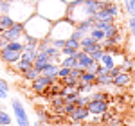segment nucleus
Masks as SVG:
<instances>
[{
	"mask_svg": "<svg viewBox=\"0 0 135 126\" xmlns=\"http://www.w3.org/2000/svg\"><path fill=\"white\" fill-rule=\"evenodd\" d=\"M58 81V77H49V76H38L34 81H32V90L36 92V94H43V90L49 86L51 83H56Z\"/></svg>",
	"mask_w": 135,
	"mask_h": 126,
	"instance_id": "f257e3e1",
	"label": "nucleus"
},
{
	"mask_svg": "<svg viewBox=\"0 0 135 126\" xmlns=\"http://www.w3.org/2000/svg\"><path fill=\"white\" fill-rule=\"evenodd\" d=\"M13 110H15V115H16V123L18 126H29V119H27V114H25V110H23V106L18 99H13Z\"/></svg>",
	"mask_w": 135,
	"mask_h": 126,
	"instance_id": "f03ea898",
	"label": "nucleus"
},
{
	"mask_svg": "<svg viewBox=\"0 0 135 126\" xmlns=\"http://www.w3.org/2000/svg\"><path fill=\"white\" fill-rule=\"evenodd\" d=\"M22 32H23V23H13L11 27H7V29L4 31V36H6L9 42H16L22 36Z\"/></svg>",
	"mask_w": 135,
	"mask_h": 126,
	"instance_id": "7ed1b4c3",
	"label": "nucleus"
},
{
	"mask_svg": "<svg viewBox=\"0 0 135 126\" xmlns=\"http://www.w3.org/2000/svg\"><path fill=\"white\" fill-rule=\"evenodd\" d=\"M20 56H22V51H15V49H7V47L0 49V58L6 63H16L20 60Z\"/></svg>",
	"mask_w": 135,
	"mask_h": 126,
	"instance_id": "20e7f679",
	"label": "nucleus"
},
{
	"mask_svg": "<svg viewBox=\"0 0 135 126\" xmlns=\"http://www.w3.org/2000/svg\"><path fill=\"white\" fill-rule=\"evenodd\" d=\"M86 108H88V112H90V114L101 115L103 112L108 110V103H106V101H94V99H90V101L86 103Z\"/></svg>",
	"mask_w": 135,
	"mask_h": 126,
	"instance_id": "39448f33",
	"label": "nucleus"
},
{
	"mask_svg": "<svg viewBox=\"0 0 135 126\" xmlns=\"http://www.w3.org/2000/svg\"><path fill=\"white\" fill-rule=\"evenodd\" d=\"M88 114H90V112H88L86 106H79V105H78L72 112H69L67 115H69V119H72V121H83V119L88 117Z\"/></svg>",
	"mask_w": 135,
	"mask_h": 126,
	"instance_id": "423d86ee",
	"label": "nucleus"
},
{
	"mask_svg": "<svg viewBox=\"0 0 135 126\" xmlns=\"http://www.w3.org/2000/svg\"><path fill=\"white\" fill-rule=\"evenodd\" d=\"M49 61H51V60H49V54L45 52V51H36V58H34V61H32V67L38 69V70H42Z\"/></svg>",
	"mask_w": 135,
	"mask_h": 126,
	"instance_id": "0eeeda50",
	"label": "nucleus"
},
{
	"mask_svg": "<svg viewBox=\"0 0 135 126\" xmlns=\"http://www.w3.org/2000/svg\"><path fill=\"white\" fill-rule=\"evenodd\" d=\"M112 83L117 85V86H126V85L133 83V81H132V76H130L128 72H119L117 76L112 77Z\"/></svg>",
	"mask_w": 135,
	"mask_h": 126,
	"instance_id": "6e6552de",
	"label": "nucleus"
},
{
	"mask_svg": "<svg viewBox=\"0 0 135 126\" xmlns=\"http://www.w3.org/2000/svg\"><path fill=\"white\" fill-rule=\"evenodd\" d=\"M76 60H78V67H79V69H83V70H86V69L94 63V60L90 58V54L85 52V51L78 54V58H76Z\"/></svg>",
	"mask_w": 135,
	"mask_h": 126,
	"instance_id": "1a4fd4ad",
	"label": "nucleus"
},
{
	"mask_svg": "<svg viewBox=\"0 0 135 126\" xmlns=\"http://www.w3.org/2000/svg\"><path fill=\"white\" fill-rule=\"evenodd\" d=\"M58 69H60V67H56V65H54V63H47V65H45V67H43L42 70H40V74H42V76H49V77H56V74H58Z\"/></svg>",
	"mask_w": 135,
	"mask_h": 126,
	"instance_id": "9d476101",
	"label": "nucleus"
},
{
	"mask_svg": "<svg viewBox=\"0 0 135 126\" xmlns=\"http://www.w3.org/2000/svg\"><path fill=\"white\" fill-rule=\"evenodd\" d=\"M79 81H81V83H86V85H94V83H95V74L88 72V70H83L81 77H79Z\"/></svg>",
	"mask_w": 135,
	"mask_h": 126,
	"instance_id": "9b49d317",
	"label": "nucleus"
},
{
	"mask_svg": "<svg viewBox=\"0 0 135 126\" xmlns=\"http://www.w3.org/2000/svg\"><path fill=\"white\" fill-rule=\"evenodd\" d=\"M95 83H97V85H110V83H112V76H110V72L95 76Z\"/></svg>",
	"mask_w": 135,
	"mask_h": 126,
	"instance_id": "f8f14e48",
	"label": "nucleus"
},
{
	"mask_svg": "<svg viewBox=\"0 0 135 126\" xmlns=\"http://www.w3.org/2000/svg\"><path fill=\"white\" fill-rule=\"evenodd\" d=\"M38 76H40V70H38V69H34V67H31L29 70H25V72H23V77H25L27 81H34Z\"/></svg>",
	"mask_w": 135,
	"mask_h": 126,
	"instance_id": "ddd939ff",
	"label": "nucleus"
},
{
	"mask_svg": "<svg viewBox=\"0 0 135 126\" xmlns=\"http://www.w3.org/2000/svg\"><path fill=\"white\" fill-rule=\"evenodd\" d=\"M99 61H101V65H103V67H106L108 70L114 67V60H112V56H110L108 52H103V56H101V60H99Z\"/></svg>",
	"mask_w": 135,
	"mask_h": 126,
	"instance_id": "4468645a",
	"label": "nucleus"
},
{
	"mask_svg": "<svg viewBox=\"0 0 135 126\" xmlns=\"http://www.w3.org/2000/svg\"><path fill=\"white\" fill-rule=\"evenodd\" d=\"M90 36L94 38V42H103L104 40V32L101 29H95V27L90 29Z\"/></svg>",
	"mask_w": 135,
	"mask_h": 126,
	"instance_id": "2eb2a0df",
	"label": "nucleus"
},
{
	"mask_svg": "<svg viewBox=\"0 0 135 126\" xmlns=\"http://www.w3.org/2000/svg\"><path fill=\"white\" fill-rule=\"evenodd\" d=\"M15 65H16V70H18V72H22V74L25 72V70H29V69L32 67V63H27V61H23V60H18Z\"/></svg>",
	"mask_w": 135,
	"mask_h": 126,
	"instance_id": "dca6fc26",
	"label": "nucleus"
},
{
	"mask_svg": "<svg viewBox=\"0 0 135 126\" xmlns=\"http://www.w3.org/2000/svg\"><path fill=\"white\" fill-rule=\"evenodd\" d=\"M61 67H67V69H74V67H78V60H76L74 56H67V58L63 60Z\"/></svg>",
	"mask_w": 135,
	"mask_h": 126,
	"instance_id": "f3484780",
	"label": "nucleus"
},
{
	"mask_svg": "<svg viewBox=\"0 0 135 126\" xmlns=\"http://www.w3.org/2000/svg\"><path fill=\"white\" fill-rule=\"evenodd\" d=\"M0 23L4 25V29H7V27H11V25H13L15 22L11 20V18L7 16V14H0Z\"/></svg>",
	"mask_w": 135,
	"mask_h": 126,
	"instance_id": "a211bd4d",
	"label": "nucleus"
},
{
	"mask_svg": "<svg viewBox=\"0 0 135 126\" xmlns=\"http://www.w3.org/2000/svg\"><path fill=\"white\" fill-rule=\"evenodd\" d=\"M9 123H11L9 114H6L4 110H0V126H7Z\"/></svg>",
	"mask_w": 135,
	"mask_h": 126,
	"instance_id": "6ab92c4d",
	"label": "nucleus"
},
{
	"mask_svg": "<svg viewBox=\"0 0 135 126\" xmlns=\"http://www.w3.org/2000/svg\"><path fill=\"white\" fill-rule=\"evenodd\" d=\"M65 47H70V49H76V51H78L79 40H76V38H67V40H65Z\"/></svg>",
	"mask_w": 135,
	"mask_h": 126,
	"instance_id": "aec40b11",
	"label": "nucleus"
},
{
	"mask_svg": "<svg viewBox=\"0 0 135 126\" xmlns=\"http://www.w3.org/2000/svg\"><path fill=\"white\" fill-rule=\"evenodd\" d=\"M126 9L132 16H135V0H126Z\"/></svg>",
	"mask_w": 135,
	"mask_h": 126,
	"instance_id": "412c9836",
	"label": "nucleus"
},
{
	"mask_svg": "<svg viewBox=\"0 0 135 126\" xmlns=\"http://www.w3.org/2000/svg\"><path fill=\"white\" fill-rule=\"evenodd\" d=\"M9 2L11 0H0V11H2L0 14H6L9 11Z\"/></svg>",
	"mask_w": 135,
	"mask_h": 126,
	"instance_id": "4be33fe9",
	"label": "nucleus"
},
{
	"mask_svg": "<svg viewBox=\"0 0 135 126\" xmlns=\"http://www.w3.org/2000/svg\"><path fill=\"white\" fill-rule=\"evenodd\" d=\"M94 101H106L108 103V94H103V92H97V94H94L92 97Z\"/></svg>",
	"mask_w": 135,
	"mask_h": 126,
	"instance_id": "5701e85b",
	"label": "nucleus"
},
{
	"mask_svg": "<svg viewBox=\"0 0 135 126\" xmlns=\"http://www.w3.org/2000/svg\"><path fill=\"white\" fill-rule=\"evenodd\" d=\"M38 115H40L42 121H47V119H49V114H47V112H43V108H38Z\"/></svg>",
	"mask_w": 135,
	"mask_h": 126,
	"instance_id": "b1692460",
	"label": "nucleus"
},
{
	"mask_svg": "<svg viewBox=\"0 0 135 126\" xmlns=\"http://www.w3.org/2000/svg\"><path fill=\"white\" fill-rule=\"evenodd\" d=\"M130 29L133 32V38H135V16H132V20H130Z\"/></svg>",
	"mask_w": 135,
	"mask_h": 126,
	"instance_id": "393cba45",
	"label": "nucleus"
},
{
	"mask_svg": "<svg viewBox=\"0 0 135 126\" xmlns=\"http://www.w3.org/2000/svg\"><path fill=\"white\" fill-rule=\"evenodd\" d=\"M9 86H7V83L4 81V79H0V90H7Z\"/></svg>",
	"mask_w": 135,
	"mask_h": 126,
	"instance_id": "a878e982",
	"label": "nucleus"
},
{
	"mask_svg": "<svg viewBox=\"0 0 135 126\" xmlns=\"http://www.w3.org/2000/svg\"><path fill=\"white\" fill-rule=\"evenodd\" d=\"M0 97H2V99L7 97V90H0Z\"/></svg>",
	"mask_w": 135,
	"mask_h": 126,
	"instance_id": "bb28decb",
	"label": "nucleus"
},
{
	"mask_svg": "<svg viewBox=\"0 0 135 126\" xmlns=\"http://www.w3.org/2000/svg\"><path fill=\"white\" fill-rule=\"evenodd\" d=\"M36 126H45V124H43V123H36Z\"/></svg>",
	"mask_w": 135,
	"mask_h": 126,
	"instance_id": "cd10ccee",
	"label": "nucleus"
},
{
	"mask_svg": "<svg viewBox=\"0 0 135 126\" xmlns=\"http://www.w3.org/2000/svg\"><path fill=\"white\" fill-rule=\"evenodd\" d=\"M104 126H108V124H104Z\"/></svg>",
	"mask_w": 135,
	"mask_h": 126,
	"instance_id": "c85d7f7f",
	"label": "nucleus"
}]
</instances>
